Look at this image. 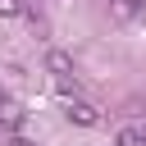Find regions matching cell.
<instances>
[{
  "label": "cell",
  "mask_w": 146,
  "mask_h": 146,
  "mask_svg": "<svg viewBox=\"0 0 146 146\" xmlns=\"http://www.w3.org/2000/svg\"><path fill=\"white\" fill-rule=\"evenodd\" d=\"M64 114H68V123H78V128H96V123H100V110H96L91 100H82V96H73Z\"/></svg>",
  "instance_id": "1"
},
{
  "label": "cell",
  "mask_w": 146,
  "mask_h": 146,
  "mask_svg": "<svg viewBox=\"0 0 146 146\" xmlns=\"http://www.w3.org/2000/svg\"><path fill=\"white\" fill-rule=\"evenodd\" d=\"M46 73L68 78V73H73V55H68V50H59V46H50V50H46Z\"/></svg>",
  "instance_id": "2"
},
{
  "label": "cell",
  "mask_w": 146,
  "mask_h": 146,
  "mask_svg": "<svg viewBox=\"0 0 146 146\" xmlns=\"http://www.w3.org/2000/svg\"><path fill=\"white\" fill-rule=\"evenodd\" d=\"M0 128H5V132H18V128H23V110L5 100V105H0Z\"/></svg>",
  "instance_id": "3"
},
{
  "label": "cell",
  "mask_w": 146,
  "mask_h": 146,
  "mask_svg": "<svg viewBox=\"0 0 146 146\" xmlns=\"http://www.w3.org/2000/svg\"><path fill=\"white\" fill-rule=\"evenodd\" d=\"M110 9H114V18H137L146 9V0H110Z\"/></svg>",
  "instance_id": "4"
},
{
  "label": "cell",
  "mask_w": 146,
  "mask_h": 146,
  "mask_svg": "<svg viewBox=\"0 0 146 146\" xmlns=\"http://www.w3.org/2000/svg\"><path fill=\"white\" fill-rule=\"evenodd\" d=\"M114 146H146V128H119Z\"/></svg>",
  "instance_id": "5"
},
{
  "label": "cell",
  "mask_w": 146,
  "mask_h": 146,
  "mask_svg": "<svg viewBox=\"0 0 146 146\" xmlns=\"http://www.w3.org/2000/svg\"><path fill=\"white\" fill-rule=\"evenodd\" d=\"M18 14H27L23 0H0V18H18Z\"/></svg>",
  "instance_id": "6"
},
{
  "label": "cell",
  "mask_w": 146,
  "mask_h": 146,
  "mask_svg": "<svg viewBox=\"0 0 146 146\" xmlns=\"http://www.w3.org/2000/svg\"><path fill=\"white\" fill-rule=\"evenodd\" d=\"M5 146H32V141H27V137H18V132H9V137H5Z\"/></svg>",
  "instance_id": "7"
},
{
  "label": "cell",
  "mask_w": 146,
  "mask_h": 146,
  "mask_svg": "<svg viewBox=\"0 0 146 146\" xmlns=\"http://www.w3.org/2000/svg\"><path fill=\"white\" fill-rule=\"evenodd\" d=\"M0 105H5V91H0Z\"/></svg>",
  "instance_id": "8"
}]
</instances>
